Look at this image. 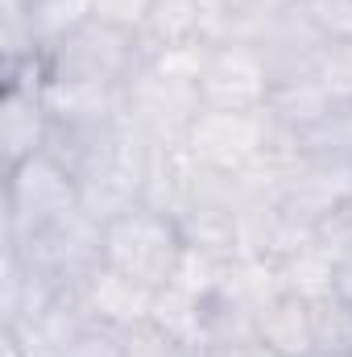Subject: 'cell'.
<instances>
[{"label":"cell","instance_id":"obj_1","mask_svg":"<svg viewBox=\"0 0 352 357\" xmlns=\"http://www.w3.org/2000/svg\"><path fill=\"white\" fill-rule=\"evenodd\" d=\"M186 237L182 225L166 208L137 199L125 212L99 220V258L104 266H112L116 274L141 282L145 291H166L170 282H178V274L186 266Z\"/></svg>","mask_w":352,"mask_h":357},{"label":"cell","instance_id":"obj_2","mask_svg":"<svg viewBox=\"0 0 352 357\" xmlns=\"http://www.w3.org/2000/svg\"><path fill=\"white\" fill-rule=\"evenodd\" d=\"M150 46L141 29L88 17L67 38L46 50V75L58 88H91V91H125L141 67L150 63Z\"/></svg>","mask_w":352,"mask_h":357},{"label":"cell","instance_id":"obj_3","mask_svg":"<svg viewBox=\"0 0 352 357\" xmlns=\"http://www.w3.org/2000/svg\"><path fill=\"white\" fill-rule=\"evenodd\" d=\"M83 208L79 178L50 150L8 167V237H33Z\"/></svg>","mask_w":352,"mask_h":357},{"label":"cell","instance_id":"obj_4","mask_svg":"<svg viewBox=\"0 0 352 357\" xmlns=\"http://www.w3.org/2000/svg\"><path fill=\"white\" fill-rule=\"evenodd\" d=\"M269 112H241V108H203L186 133V150L199 167L220 175H253L262 167Z\"/></svg>","mask_w":352,"mask_h":357},{"label":"cell","instance_id":"obj_5","mask_svg":"<svg viewBox=\"0 0 352 357\" xmlns=\"http://www.w3.org/2000/svg\"><path fill=\"white\" fill-rule=\"evenodd\" d=\"M199 91H203V108L257 112L269 104L273 75L253 42L224 38V42H211V50H207V63L199 71Z\"/></svg>","mask_w":352,"mask_h":357},{"label":"cell","instance_id":"obj_6","mask_svg":"<svg viewBox=\"0 0 352 357\" xmlns=\"http://www.w3.org/2000/svg\"><path fill=\"white\" fill-rule=\"evenodd\" d=\"M79 299L88 303V312L99 324H108L116 333H129V328L145 324L150 312H154V291H145L141 282L116 274V270L104 266V262L79 282Z\"/></svg>","mask_w":352,"mask_h":357},{"label":"cell","instance_id":"obj_7","mask_svg":"<svg viewBox=\"0 0 352 357\" xmlns=\"http://www.w3.org/2000/svg\"><path fill=\"white\" fill-rule=\"evenodd\" d=\"M253 333L262 337L269 349L282 357H303L315 349V333H311V299L282 287L278 295H269L262 307L253 312Z\"/></svg>","mask_w":352,"mask_h":357},{"label":"cell","instance_id":"obj_8","mask_svg":"<svg viewBox=\"0 0 352 357\" xmlns=\"http://www.w3.org/2000/svg\"><path fill=\"white\" fill-rule=\"evenodd\" d=\"M311 333L315 349L352 357V299L340 291H323L311 299Z\"/></svg>","mask_w":352,"mask_h":357},{"label":"cell","instance_id":"obj_9","mask_svg":"<svg viewBox=\"0 0 352 357\" xmlns=\"http://www.w3.org/2000/svg\"><path fill=\"white\" fill-rule=\"evenodd\" d=\"M120 357H199L191 345H182L178 337H170L166 328H158L154 320L129 328L120 337Z\"/></svg>","mask_w":352,"mask_h":357},{"label":"cell","instance_id":"obj_10","mask_svg":"<svg viewBox=\"0 0 352 357\" xmlns=\"http://www.w3.org/2000/svg\"><path fill=\"white\" fill-rule=\"evenodd\" d=\"M150 4H154V0H91V17H104V21H116V25L141 29Z\"/></svg>","mask_w":352,"mask_h":357},{"label":"cell","instance_id":"obj_11","mask_svg":"<svg viewBox=\"0 0 352 357\" xmlns=\"http://www.w3.org/2000/svg\"><path fill=\"white\" fill-rule=\"evenodd\" d=\"M199 357H282V354L269 349L257 333H249V337H232V341L207 345V349H199Z\"/></svg>","mask_w":352,"mask_h":357},{"label":"cell","instance_id":"obj_12","mask_svg":"<svg viewBox=\"0 0 352 357\" xmlns=\"http://www.w3.org/2000/svg\"><path fill=\"white\" fill-rule=\"evenodd\" d=\"M262 4H269V8H311L315 0H262Z\"/></svg>","mask_w":352,"mask_h":357},{"label":"cell","instance_id":"obj_13","mask_svg":"<svg viewBox=\"0 0 352 357\" xmlns=\"http://www.w3.org/2000/svg\"><path fill=\"white\" fill-rule=\"evenodd\" d=\"M303 357H349V354H328V349H311V354H303Z\"/></svg>","mask_w":352,"mask_h":357},{"label":"cell","instance_id":"obj_14","mask_svg":"<svg viewBox=\"0 0 352 357\" xmlns=\"http://www.w3.org/2000/svg\"><path fill=\"white\" fill-rule=\"evenodd\" d=\"M241 4H249V0H232V8H241Z\"/></svg>","mask_w":352,"mask_h":357}]
</instances>
